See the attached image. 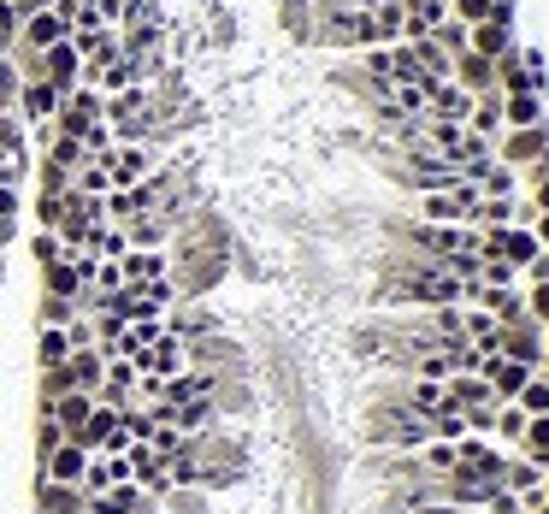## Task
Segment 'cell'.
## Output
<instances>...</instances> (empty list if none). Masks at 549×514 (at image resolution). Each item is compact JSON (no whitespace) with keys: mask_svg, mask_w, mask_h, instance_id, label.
Segmentation results:
<instances>
[{"mask_svg":"<svg viewBox=\"0 0 549 514\" xmlns=\"http://www.w3.org/2000/svg\"><path fill=\"white\" fill-rule=\"evenodd\" d=\"M130 367H136L142 379H178V373H189V343L166 325V337H160V343H148V349H136V355H130Z\"/></svg>","mask_w":549,"mask_h":514,"instance_id":"1","label":"cell"},{"mask_svg":"<svg viewBox=\"0 0 549 514\" xmlns=\"http://www.w3.org/2000/svg\"><path fill=\"white\" fill-rule=\"evenodd\" d=\"M101 166H107L113 190H130V184H142V178L154 172V154H148L142 142H113V154H101Z\"/></svg>","mask_w":549,"mask_h":514,"instance_id":"2","label":"cell"},{"mask_svg":"<svg viewBox=\"0 0 549 514\" xmlns=\"http://www.w3.org/2000/svg\"><path fill=\"white\" fill-rule=\"evenodd\" d=\"M479 379H485V385H490V396H496V402H514V396L526 390V379H532V367L496 349V355H485V367H479Z\"/></svg>","mask_w":549,"mask_h":514,"instance_id":"3","label":"cell"},{"mask_svg":"<svg viewBox=\"0 0 549 514\" xmlns=\"http://www.w3.org/2000/svg\"><path fill=\"white\" fill-rule=\"evenodd\" d=\"M54 113H60V89L42 83V77H30V83L18 89V119H30V125H54Z\"/></svg>","mask_w":549,"mask_h":514,"instance_id":"4","label":"cell"},{"mask_svg":"<svg viewBox=\"0 0 549 514\" xmlns=\"http://www.w3.org/2000/svg\"><path fill=\"white\" fill-rule=\"evenodd\" d=\"M83 467H89V450L77 438H65L60 450L42 455V479H60V485H83Z\"/></svg>","mask_w":549,"mask_h":514,"instance_id":"5","label":"cell"},{"mask_svg":"<svg viewBox=\"0 0 549 514\" xmlns=\"http://www.w3.org/2000/svg\"><path fill=\"white\" fill-rule=\"evenodd\" d=\"M113 438H119V408L95 402V408H89V420H83V432H77V444H83L89 455H101Z\"/></svg>","mask_w":549,"mask_h":514,"instance_id":"6","label":"cell"},{"mask_svg":"<svg viewBox=\"0 0 549 514\" xmlns=\"http://www.w3.org/2000/svg\"><path fill=\"white\" fill-rule=\"evenodd\" d=\"M119 272H124V284H130V290H142V284L166 278V272H172V260L160 255V249H130V255L119 260Z\"/></svg>","mask_w":549,"mask_h":514,"instance_id":"7","label":"cell"},{"mask_svg":"<svg viewBox=\"0 0 549 514\" xmlns=\"http://www.w3.org/2000/svg\"><path fill=\"white\" fill-rule=\"evenodd\" d=\"M36 509H42V514H83V509H89V497H83V485L42 479V491H36Z\"/></svg>","mask_w":549,"mask_h":514,"instance_id":"8","label":"cell"},{"mask_svg":"<svg viewBox=\"0 0 549 514\" xmlns=\"http://www.w3.org/2000/svg\"><path fill=\"white\" fill-rule=\"evenodd\" d=\"M408 6V30H402V42H420V36H431L443 18H455L449 12V0H402Z\"/></svg>","mask_w":549,"mask_h":514,"instance_id":"9","label":"cell"},{"mask_svg":"<svg viewBox=\"0 0 549 514\" xmlns=\"http://www.w3.org/2000/svg\"><path fill=\"white\" fill-rule=\"evenodd\" d=\"M502 485H508L514 497H532V491H544V485H549V467L526 461V455H508V467H502Z\"/></svg>","mask_w":549,"mask_h":514,"instance_id":"10","label":"cell"},{"mask_svg":"<svg viewBox=\"0 0 549 514\" xmlns=\"http://www.w3.org/2000/svg\"><path fill=\"white\" fill-rule=\"evenodd\" d=\"M443 402H449L455 414H467V408H479V402H496V396H490V385L479 379V373H455V379L443 385Z\"/></svg>","mask_w":549,"mask_h":514,"instance_id":"11","label":"cell"},{"mask_svg":"<svg viewBox=\"0 0 549 514\" xmlns=\"http://www.w3.org/2000/svg\"><path fill=\"white\" fill-rule=\"evenodd\" d=\"M455 83H461L467 95L496 89V60H485V54H461V60H455Z\"/></svg>","mask_w":549,"mask_h":514,"instance_id":"12","label":"cell"},{"mask_svg":"<svg viewBox=\"0 0 549 514\" xmlns=\"http://www.w3.org/2000/svg\"><path fill=\"white\" fill-rule=\"evenodd\" d=\"M467 54L502 60V54H508V18H485L479 30H467Z\"/></svg>","mask_w":549,"mask_h":514,"instance_id":"13","label":"cell"},{"mask_svg":"<svg viewBox=\"0 0 549 514\" xmlns=\"http://www.w3.org/2000/svg\"><path fill=\"white\" fill-rule=\"evenodd\" d=\"M420 219H426V225H461V207H455V195H449V190H426Z\"/></svg>","mask_w":549,"mask_h":514,"instance_id":"14","label":"cell"},{"mask_svg":"<svg viewBox=\"0 0 549 514\" xmlns=\"http://www.w3.org/2000/svg\"><path fill=\"white\" fill-rule=\"evenodd\" d=\"M496 255L526 266V260H538V237H532V231H502V237H496Z\"/></svg>","mask_w":549,"mask_h":514,"instance_id":"15","label":"cell"},{"mask_svg":"<svg viewBox=\"0 0 549 514\" xmlns=\"http://www.w3.org/2000/svg\"><path fill=\"white\" fill-rule=\"evenodd\" d=\"M36 361H42V367H65V361H71V337H65L60 325H42V343H36Z\"/></svg>","mask_w":549,"mask_h":514,"instance_id":"16","label":"cell"},{"mask_svg":"<svg viewBox=\"0 0 549 514\" xmlns=\"http://www.w3.org/2000/svg\"><path fill=\"white\" fill-rule=\"evenodd\" d=\"M520 450H526V461H538V467H549V414H538V420H526V438H520Z\"/></svg>","mask_w":549,"mask_h":514,"instance_id":"17","label":"cell"},{"mask_svg":"<svg viewBox=\"0 0 549 514\" xmlns=\"http://www.w3.org/2000/svg\"><path fill=\"white\" fill-rule=\"evenodd\" d=\"M48 296H83V284H77V272H71V260H65V249H60V260H48Z\"/></svg>","mask_w":549,"mask_h":514,"instance_id":"18","label":"cell"},{"mask_svg":"<svg viewBox=\"0 0 549 514\" xmlns=\"http://www.w3.org/2000/svg\"><path fill=\"white\" fill-rule=\"evenodd\" d=\"M449 12H461V24H485V18H508V0H449Z\"/></svg>","mask_w":549,"mask_h":514,"instance_id":"19","label":"cell"},{"mask_svg":"<svg viewBox=\"0 0 549 514\" xmlns=\"http://www.w3.org/2000/svg\"><path fill=\"white\" fill-rule=\"evenodd\" d=\"M420 467H426V473H437V479H449V473H455V444H443V438H431V444H420Z\"/></svg>","mask_w":549,"mask_h":514,"instance_id":"20","label":"cell"},{"mask_svg":"<svg viewBox=\"0 0 549 514\" xmlns=\"http://www.w3.org/2000/svg\"><path fill=\"white\" fill-rule=\"evenodd\" d=\"M514 402H520V414H526V420L549 414V379H538V373H532V379H526V390H520Z\"/></svg>","mask_w":549,"mask_h":514,"instance_id":"21","label":"cell"},{"mask_svg":"<svg viewBox=\"0 0 549 514\" xmlns=\"http://www.w3.org/2000/svg\"><path fill=\"white\" fill-rule=\"evenodd\" d=\"M431 42H437V48H443L449 60H461V54H467V24H455V18H443V24L431 30Z\"/></svg>","mask_w":549,"mask_h":514,"instance_id":"22","label":"cell"},{"mask_svg":"<svg viewBox=\"0 0 549 514\" xmlns=\"http://www.w3.org/2000/svg\"><path fill=\"white\" fill-rule=\"evenodd\" d=\"M502 113H508L502 125H538V95H502Z\"/></svg>","mask_w":549,"mask_h":514,"instance_id":"23","label":"cell"},{"mask_svg":"<svg viewBox=\"0 0 549 514\" xmlns=\"http://www.w3.org/2000/svg\"><path fill=\"white\" fill-rule=\"evenodd\" d=\"M408 408L431 420L437 408H449V402H443V385H426V379H414V390H408Z\"/></svg>","mask_w":549,"mask_h":514,"instance_id":"24","label":"cell"},{"mask_svg":"<svg viewBox=\"0 0 549 514\" xmlns=\"http://www.w3.org/2000/svg\"><path fill=\"white\" fill-rule=\"evenodd\" d=\"M77 320V302H71V296H42V325H71Z\"/></svg>","mask_w":549,"mask_h":514,"instance_id":"25","label":"cell"},{"mask_svg":"<svg viewBox=\"0 0 549 514\" xmlns=\"http://www.w3.org/2000/svg\"><path fill=\"white\" fill-rule=\"evenodd\" d=\"M496 432H502V438H526V414H520V402H496Z\"/></svg>","mask_w":549,"mask_h":514,"instance_id":"26","label":"cell"},{"mask_svg":"<svg viewBox=\"0 0 549 514\" xmlns=\"http://www.w3.org/2000/svg\"><path fill=\"white\" fill-rule=\"evenodd\" d=\"M18 89H24V71L0 54V107H12V101H18Z\"/></svg>","mask_w":549,"mask_h":514,"instance_id":"27","label":"cell"},{"mask_svg":"<svg viewBox=\"0 0 549 514\" xmlns=\"http://www.w3.org/2000/svg\"><path fill=\"white\" fill-rule=\"evenodd\" d=\"M65 337H71V349H95V314H77L65 325Z\"/></svg>","mask_w":549,"mask_h":514,"instance_id":"28","label":"cell"},{"mask_svg":"<svg viewBox=\"0 0 549 514\" xmlns=\"http://www.w3.org/2000/svg\"><path fill=\"white\" fill-rule=\"evenodd\" d=\"M526 314L538 325H549V284H532V296H526Z\"/></svg>","mask_w":549,"mask_h":514,"instance_id":"29","label":"cell"},{"mask_svg":"<svg viewBox=\"0 0 549 514\" xmlns=\"http://www.w3.org/2000/svg\"><path fill=\"white\" fill-rule=\"evenodd\" d=\"M18 219V184H0V225Z\"/></svg>","mask_w":549,"mask_h":514,"instance_id":"30","label":"cell"},{"mask_svg":"<svg viewBox=\"0 0 549 514\" xmlns=\"http://www.w3.org/2000/svg\"><path fill=\"white\" fill-rule=\"evenodd\" d=\"M60 237H54V231H42V237H36V260H42V266H48V260H60Z\"/></svg>","mask_w":549,"mask_h":514,"instance_id":"31","label":"cell"},{"mask_svg":"<svg viewBox=\"0 0 549 514\" xmlns=\"http://www.w3.org/2000/svg\"><path fill=\"white\" fill-rule=\"evenodd\" d=\"M526 266H532V278H538V284H549V249H538V260H526Z\"/></svg>","mask_w":549,"mask_h":514,"instance_id":"32","label":"cell"},{"mask_svg":"<svg viewBox=\"0 0 549 514\" xmlns=\"http://www.w3.org/2000/svg\"><path fill=\"white\" fill-rule=\"evenodd\" d=\"M420 514H461V509H455V503H431V497H426V503H420Z\"/></svg>","mask_w":549,"mask_h":514,"instance_id":"33","label":"cell"},{"mask_svg":"<svg viewBox=\"0 0 549 514\" xmlns=\"http://www.w3.org/2000/svg\"><path fill=\"white\" fill-rule=\"evenodd\" d=\"M6 237H12V225H0V249H6Z\"/></svg>","mask_w":549,"mask_h":514,"instance_id":"34","label":"cell"},{"mask_svg":"<svg viewBox=\"0 0 549 514\" xmlns=\"http://www.w3.org/2000/svg\"><path fill=\"white\" fill-rule=\"evenodd\" d=\"M538 201H544V207H549V178H544V190H538Z\"/></svg>","mask_w":549,"mask_h":514,"instance_id":"35","label":"cell"},{"mask_svg":"<svg viewBox=\"0 0 549 514\" xmlns=\"http://www.w3.org/2000/svg\"><path fill=\"white\" fill-rule=\"evenodd\" d=\"M18 6H24V12H30V6H36V0H18Z\"/></svg>","mask_w":549,"mask_h":514,"instance_id":"36","label":"cell"},{"mask_svg":"<svg viewBox=\"0 0 549 514\" xmlns=\"http://www.w3.org/2000/svg\"><path fill=\"white\" fill-rule=\"evenodd\" d=\"M461 514H485V509H461Z\"/></svg>","mask_w":549,"mask_h":514,"instance_id":"37","label":"cell"},{"mask_svg":"<svg viewBox=\"0 0 549 514\" xmlns=\"http://www.w3.org/2000/svg\"><path fill=\"white\" fill-rule=\"evenodd\" d=\"M77 6H95V0H77Z\"/></svg>","mask_w":549,"mask_h":514,"instance_id":"38","label":"cell"}]
</instances>
